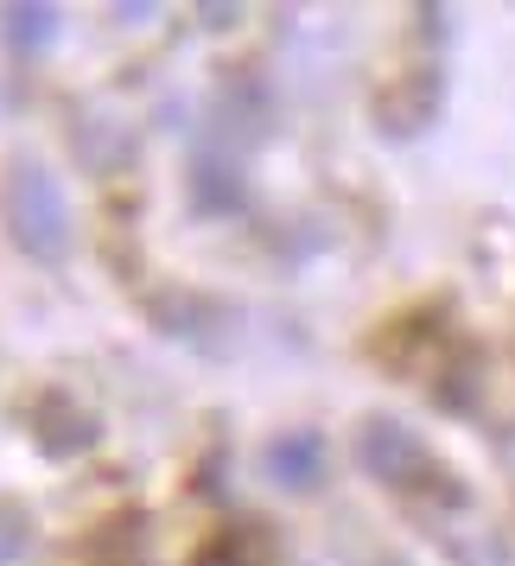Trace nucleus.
Returning a JSON list of instances; mask_svg holds the SVG:
<instances>
[{
  "label": "nucleus",
  "mask_w": 515,
  "mask_h": 566,
  "mask_svg": "<svg viewBox=\"0 0 515 566\" xmlns=\"http://www.w3.org/2000/svg\"><path fill=\"white\" fill-rule=\"evenodd\" d=\"M27 554H32V522H27V510L0 503V566H27Z\"/></svg>",
  "instance_id": "0eeeda50"
},
{
  "label": "nucleus",
  "mask_w": 515,
  "mask_h": 566,
  "mask_svg": "<svg viewBox=\"0 0 515 566\" xmlns=\"http://www.w3.org/2000/svg\"><path fill=\"white\" fill-rule=\"evenodd\" d=\"M32 439L52 452V459H71V452H83V446H96V420L71 401V395H45L39 408H32Z\"/></svg>",
  "instance_id": "7ed1b4c3"
},
{
  "label": "nucleus",
  "mask_w": 515,
  "mask_h": 566,
  "mask_svg": "<svg viewBox=\"0 0 515 566\" xmlns=\"http://www.w3.org/2000/svg\"><path fill=\"white\" fill-rule=\"evenodd\" d=\"M7 230L13 242L39 261H64L71 249V205H64V185L45 166H13L7 179Z\"/></svg>",
  "instance_id": "f257e3e1"
},
{
  "label": "nucleus",
  "mask_w": 515,
  "mask_h": 566,
  "mask_svg": "<svg viewBox=\"0 0 515 566\" xmlns=\"http://www.w3.org/2000/svg\"><path fill=\"white\" fill-rule=\"evenodd\" d=\"M357 459H362L369 478H382V484H395V490H439L445 484V478H439V459L401 427V420H369L357 433Z\"/></svg>",
  "instance_id": "f03ea898"
},
{
  "label": "nucleus",
  "mask_w": 515,
  "mask_h": 566,
  "mask_svg": "<svg viewBox=\"0 0 515 566\" xmlns=\"http://www.w3.org/2000/svg\"><path fill=\"white\" fill-rule=\"evenodd\" d=\"M318 471H325V439L312 433V427H293L267 446V478L286 490H312L318 484Z\"/></svg>",
  "instance_id": "20e7f679"
},
{
  "label": "nucleus",
  "mask_w": 515,
  "mask_h": 566,
  "mask_svg": "<svg viewBox=\"0 0 515 566\" xmlns=\"http://www.w3.org/2000/svg\"><path fill=\"white\" fill-rule=\"evenodd\" d=\"M191 198H198V210H210V217H223V210L242 205V179H235V159H198L191 166Z\"/></svg>",
  "instance_id": "39448f33"
},
{
  "label": "nucleus",
  "mask_w": 515,
  "mask_h": 566,
  "mask_svg": "<svg viewBox=\"0 0 515 566\" xmlns=\"http://www.w3.org/2000/svg\"><path fill=\"white\" fill-rule=\"evenodd\" d=\"M57 39V7H7V45L13 52H45Z\"/></svg>",
  "instance_id": "423d86ee"
},
{
  "label": "nucleus",
  "mask_w": 515,
  "mask_h": 566,
  "mask_svg": "<svg viewBox=\"0 0 515 566\" xmlns=\"http://www.w3.org/2000/svg\"><path fill=\"white\" fill-rule=\"evenodd\" d=\"M191 566H242V547H235V535L223 528V535H210L198 554H191Z\"/></svg>",
  "instance_id": "6e6552de"
}]
</instances>
